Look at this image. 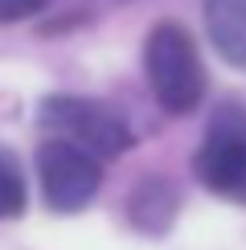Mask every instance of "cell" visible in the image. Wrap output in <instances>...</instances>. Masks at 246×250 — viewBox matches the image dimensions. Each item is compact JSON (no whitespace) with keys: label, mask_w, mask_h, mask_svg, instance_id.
Returning a JSON list of instances; mask_svg holds the SVG:
<instances>
[{"label":"cell","mask_w":246,"mask_h":250,"mask_svg":"<svg viewBox=\"0 0 246 250\" xmlns=\"http://www.w3.org/2000/svg\"><path fill=\"white\" fill-rule=\"evenodd\" d=\"M144 74L164 111L184 115L205 95V70L197 45L181 25H156L144 41Z\"/></svg>","instance_id":"6da1fadb"},{"label":"cell","mask_w":246,"mask_h":250,"mask_svg":"<svg viewBox=\"0 0 246 250\" xmlns=\"http://www.w3.org/2000/svg\"><path fill=\"white\" fill-rule=\"evenodd\" d=\"M41 123L58 131L54 140L78 144V148H86L95 160L119 156V152L131 148V131H127V123H123V115L115 107H107V103H99V99L58 95V99H49L45 107H41Z\"/></svg>","instance_id":"7a4b0ae2"},{"label":"cell","mask_w":246,"mask_h":250,"mask_svg":"<svg viewBox=\"0 0 246 250\" xmlns=\"http://www.w3.org/2000/svg\"><path fill=\"white\" fill-rule=\"evenodd\" d=\"M193 168L205 189L246 205V111L238 103H226L213 115Z\"/></svg>","instance_id":"3957f363"},{"label":"cell","mask_w":246,"mask_h":250,"mask_svg":"<svg viewBox=\"0 0 246 250\" xmlns=\"http://www.w3.org/2000/svg\"><path fill=\"white\" fill-rule=\"evenodd\" d=\"M37 176H41V193H45L49 209H58V213L82 209V205L99 193V181H102L99 160L86 148L70 144V140L41 144V152H37Z\"/></svg>","instance_id":"277c9868"},{"label":"cell","mask_w":246,"mask_h":250,"mask_svg":"<svg viewBox=\"0 0 246 250\" xmlns=\"http://www.w3.org/2000/svg\"><path fill=\"white\" fill-rule=\"evenodd\" d=\"M177 205H181L177 185L164 181V176H148V181H140L136 193H131L127 217H131V226L144 230V234H164L172 226V217H177Z\"/></svg>","instance_id":"5b68a950"},{"label":"cell","mask_w":246,"mask_h":250,"mask_svg":"<svg viewBox=\"0 0 246 250\" xmlns=\"http://www.w3.org/2000/svg\"><path fill=\"white\" fill-rule=\"evenodd\" d=\"M205 25L218 54L246 66V0H205Z\"/></svg>","instance_id":"8992f818"},{"label":"cell","mask_w":246,"mask_h":250,"mask_svg":"<svg viewBox=\"0 0 246 250\" xmlns=\"http://www.w3.org/2000/svg\"><path fill=\"white\" fill-rule=\"evenodd\" d=\"M25 209V176L8 152H0V217H17Z\"/></svg>","instance_id":"52a82bcc"},{"label":"cell","mask_w":246,"mask_h":250,"mask_svg":"<svg viewBox=\"0 0 246 250\" xmlns=\"http://www.w3.org/2000/svg\"><path fill=\"white\" fill-rule=\"evenodd\" d=\"M49 0H0V25H13V21H29L45 8Z\"/></svg>","instance_id":"ba28073f"}]
</instances>
